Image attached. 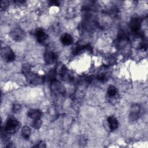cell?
Wrapping results in <instances>:
<instances>
[{"mask_svg":"<svg viewBox=\"0 0 148 148\" xmlns=\"http://www.w3.org/2000/svg\"><path fill=\"white\" fill-rule=\"evenodd\" d=\"M20 127L19 121L16 118L10 117L7 120L3 128L9 134H13L18 131Z\"/></svg>","mask_w":148,"mask_h":148,"instance_id":"1","label":"cell"},{"mask_svg":"<svg viewBox=\"0 0 148 148\" xmlns=\"http://www.w3.org/2000/svg\"><path fill=\"white\" fill-rule=\"evenodd\" d=\"M142 25V19L140 17H134L131 20L130 27L131 31L136 36H140V28Z\"/></svg>","mask_w":148,"mask_h":148,"instance_id":"2","label":"cell"},{"mask_svg":"<svg viewBox=\"0 0 148 148\" xmlns=\"http://www.w3.org/2000/svg\"><path fill=\"white\" fill-rule=\"evenodd\" d=\"M1 55L3 60L7 62H11L15 60V54L9 47H4L1 50Z\"/></svg>","mask_w":148,"mask_h":148,"instance_id":"3","label":"cell"},{"mask_svg":"<svg viewBox=\"0 0 148 148\" xmlns=\"http://www.w3.org/2000/svg\"><path fill=\"white\" fill-rule=\"evenodd\" d=\"M9 36L15 41H21L25 37V32L21 28L15 27L10 31Z\"/></svg>","mask_w":148,"mask_h":148,"instance_id":"4","label":"cell"},{"mask_svg":"<svg viewBox=\"0 0 148 148\" xmlns=\"http://www.w3.org/2000/svg\"><path fill=\"white\" fill-rule=\"evenodd\" d=\"M141 109L140 106L138 104H134L131 106L130 113L129 114V119L131 121H136L140 116Z\"/></svg>","mask_w":148,"mask_h":148,"instance_id":"5","label":"cell"},{"mask_svg":"<svg viewBox=\"0 0 148 148\" xmlns=\"http://www.w3.org/2000/svg\"><path fill=\"white\" fill-rule=\"evenodd\" d=\"M45 62L48 65H51L55 63L57 60V55L53 51L47 50L43 55Z\"/></svg>","mask_w":148,"mask_h":148,"instance_id":"6","label":"cell"},{"mask_svg":"<svg viewBox=\"0 0 148 148\" xmlns=\"http://www.w3.org/2000/svg\"><path fill=\"white\" fill-rule=\"evenodd\" d=\"M51 90L52 92L56 94H62L64 93V88L62 85L57 80H54L50 83Z\"/></svg>","mask_w":148,"mask_h":148,"instance_id":"7","label":"cell"},{"mask_svg":"<svg viewBox=\"0 0 148 148\" xmlns=\"http://www.w3.org/2000/svg\"><path fill=\"white\" fill-rule=\"evenodd\" d=\"M35 38L39 43H43L47 38V35L42 29H38L35 33Z\"/></svg>","mask_w":148,"mask_h":148,"instance_id":"8","label":"cell"},{"mask_svg":"<svg viewBox=\"0 0 148 148\" xmlns=\"http://www.w3.org/2000/svg\"><path fill=\"white\" fill-rule=\"evenodd\" d=\"M27 115L30 119L32 120L39 119L42 116V112L39 109H34L29 110L27 113Z\"/></svg>","mask_w":148,"mask_h":148,"instance_id":"9","label":"cell"},{"mask_svg":"<svg viewBox=\"0 0 148 148\" xmlns=\"http://www.w3.org/2000/svg\"><path fill=\"white\" fill-rule=\"evenodd\" d=\"M110 130L113 131L116 130L119 127V123L117 119L113 116H109L107 119Z\"/></svg>","mask_w":148,"mask_h":148,"instance_id":"10","label":"cell"},{"mask_svg":"<svg viewBox=\"0 0 148 148\" xmlns=\"http://www.w3.org/2000/svg\"><path fill=\"white\" fill-rule=\"evenodd\" d=\"M61 42L64 45H70L73 43V38L69 34H64L61 36Z\"/></svg>","mask_w":148,"mask_h":148,"instance_id":"11","label":"cell"},{"mask_svg":"<svg viewBox=\"0 0 148 148\" xmlns=\"http://www.w3.org/2000/svg\"><path fill=\"white\" fill-rule=\"evenodd\" d=\"M107 94L109 98H114L118 95V90L116 87L110 85L108 87L107 90Z\"/></svg>","mask_w":148,"mask_h":148,"instance_id":"12","label":"cell"},{"mask_svg":"<svg viewBox=\"0 0 148 148\" xmlns=\"http://www.w3.org/2000/svg\"><path fill=\"white\" fill-rule=\"evenodd\" d=\"M31 130L30 128L27 126H24L21 130L22 137L24 139L28 140L31 135Z\"/></svg>","mask_w":148,"mask_h":148,"instance_id":"13","label":"cell"},{"mask_svg":"<svg viewBox=\"0 0 148 148\" xmlns=\"http://www.w3.org/2000/svg\"><path fill=\"white\" fill-rule=\"evenodd\" d=\"M90 47V46L88 45H78V46H76V47H75L73 48V50L72 51V53L73 54H77L79 53H80V51H83V50H86V49H89L88 48Z\"/></svg>","mask_w":148,"mask_h":148,"instance_id":"14","label":"cell"},{"mask_svg":"<svg viewBox=\"0 0 148 148\" xmlns=\"http://www.w3.org/2000/svg\"><path fill=\"white\" fill-rule=\"evenodd\" d=\"M9 135L6 131L4 130V128H1V140L5 142L9 141Z\"/></svg>","mask_w":148,"mask_h":148,"instance_id":"15","label":"cell"},{"mask_svg":"<svg viewBox=\"0 0 148 148\" xmlns=\"http://www.w3.org/2000/svg\"><path fill=\"white\" fill-rule=\"evenodd\" d=\"M42 124V121L40 119H36V120H33L32 122V126L33 128L35 129H38L39 128Z\"/></svg>","mask_w":148,"mask_h":148,"instance_id":"16","label":"cell"},{"mask_svg":"<svg viewBox=\"0 0 148 148\" xmlns=\"http://www.w3.org/2000/svg\"><path fill=\"white\" fill-rule=\"evenodd\" d=\"M21 106L20 104H18V103L13 104V105L12 106V110L14 113H17L21 111Z\"/></svg>","mask_w":148,"mask_h":148,"instance_id":"17","label":"cell"},{"mask_svg":"<svg viewBox=\"0 0 148 148\" xmlns=\"http://www.w3.org/2000/svg\"><path fill=\"white\" fill-rule=\"evenodd\" d=\"M106 78H107V76H106V74L103 73H99L97 76V79L99 81H101V82L105 81L106 80Z\"/></svg>","mask_w":148,"mask_h":148,"instance_id":"18","label":"cell"},{"mask_svg":"<svg viewBox=\"0 0 148 148\" xmlns=\"http://www.w3.org/2000/svg\"><path fill=\"white\" fill-rule=\"evenodd\" d=\"M8 1H1V9L2 10H5L6 8L8 6Z\"/></svg>","mask_w":148,"mask_h":148,"instance_id":"19","label":"cell"},{"mask_svg":"<svg viewBox=\"0 0 148 148\" xmlns=\"http://www.w3.org/2000/svg\"><path fill=\"white\" fill-rule=\"evenodd\" d=\"M36 147H46V145L45 143L43 142V141H40L38 145H36Z\"/></svg>","mask_w":148,"mask_h":148,"instance_id":"20","label":"cell"},{"mask_svg":"<svg viewBox=\"0 0 148 148\" xmlns=\"http://www.w3.org/2000/svg\"><path fill=\"white\" fill-rule=\"evenodd\" d=\"M49 5H51V6H58L59 5V2L57 1H49Z\"/></svg>","mask_w":148,"mask_h":148,"instance_id":"21","label":"cell"}]
</instances>
